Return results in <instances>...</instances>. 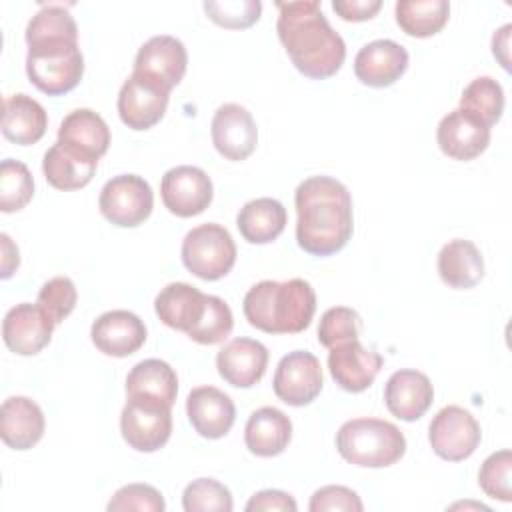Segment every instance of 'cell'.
Returning <instances> with one entry per match:
<instances>
[{
	"label": "cell",
	"instance_id": "cell-1",
	"mask_svg": "<svg viewBox=\"0 0 512 512\" xmlns=\"http://www.w3.org/2000/svg\"><path fill=\"white\" fill-rule=\"evenodd\" d=\"M296 242L312 256L340 252L354 230L348 188L332 176H310L294 192Z\"/></svg>",
	"mask_w": 512,
	"mask_h": 512
},
{
	"label": "cell",
	"instance_id": "cell-2",
	"mask_svg": "<svg viewBox=\"0 0 512 512\" xmlns=\"http://www.w3.org/2000/svg\"><path fill=\"white\" fill-rule=\"evenodd\" d=\"M276 8V32L294 68L312 80L334 76L344 64L346 44L326 20L320 2H276Z\"/></svg>",
	"mask_w": 512,
	"mask_h": 512
},
{
	"label": "cell",
	"instance_id": "cell-3",
	"mask_svg": "<svg viewBox=\"0 0 512 512\" xmlns=\"http://www.w3.org/2000/svg\"><path fill=\"white\" fill-rule=\"evenodd\" d=\"M242 310L248 324L266 334H298L314 318L316 292L302 278L262 280L246 292Z\"/></svg>",
	"mask_w": 512,
	"mask_h": 512
},
{
	"label": "cell",
	"instance_id": "cell-4",
	"mask_svg": "<svg viewBox=\"0 0 512 512\" xmlns=\"http://www.w3.org/2000/svg\"><path fill=\"white\" fill-rule=\"evenodd\" d=\"M26 44V74L40 92L62 96L80 84L84 58L78 36H44Z\"/></svg>",
	"mask_w": 512,
	"mask_h": 512
},
{
	"label": "cell",
	"instance_id": "cell-5",
	"mask_svg": "<svg viewBox=\"0 0 512 512\" xmlns=\"http://www.w3.org/2000/svg\"><path fill=\"white\" fill-rule=\"evenodd\" d=\"M340 456L360 468H386L406 452V438L400 428L380 418H354L336 432Z\"/></svg>",
	"mask_w": 512,
	"mask_h": 512
},
{
	"label": "cell",
	"instance_id": "cell-6",
	"mask_svg": "<svg viewBox=\"0 0 512 512\" xmlns=\"http://www.w3.org/2000/svg\"><path fill=\"white\" fill-rule=\"evenodd\" d=\"M180 254L188 272L212 282L224 278L232 270L236 262V244L224 226L206 222L184 236Z\"/></svg>",
	"mask_w": 512,
	"mask_h": 512
},
{
	"label": "cell",
	"instance_id": "cell-7",
	"mask_svg": "<svg viewBox=\"0 0 512 512\" xmlns=\"http://www.w3.org/2000/svg\"><path fill=\"white\" fill-rule=\"evenodd\" d=\"M120 430L130 448L156 452L172 434V406L144 396H126Z\"/></svg>",
	"mask_w": 512,
	"mask_h": 512
},
{
	"label": "cell",
	"instance_id": "cell-8",
	"mask_svg": "<svg viewBox=\"0 0 512 512\" xmlns=\"http://www.w3.org/2000/svg\"><path fill=\"white\" fill-rule=\"evenodd\" d=\"M102 216L120 228L140 226L154 208V192L138 174H120L110 178L98 198Z\"/></svg>",
	"mask_w": 512,
	"mask_h": 512
},
{
	"label": "cell",
	"instance_id": "cell-9",
	"mask_svg": "<svg viewBox=\"0 0 512 512\" xmlns=\"http://www.w3.org/2000/svg\"><path fill=\"white\" fill-rule=\"evenodd\" d=\"M482 440L478 420L462 406H444L428 426V442L436 456L448 462L470 458Z\"/></svg>",
	"mask_w": 512,
	"mask_h": 512
},
{
	"label": "cell",
	"instance_id": "cell-10",
	"mask_svg": "<svg viewBox=\"0 0 512 512\" xmlns=\"http://www.w3.org/2000/svg\"><path fill=\"white\" fill-rule=\"evenodd\" d=\"M170 90L142 72H132L118 92V116L132 130L158 124L168 108Z\"/></svg>",
	"mask_w": 512,
	"mask_h": 512
},
{
	"label": "cell",
	"instance_id": "cell-11",
	"mask_svg": "<svg viewBox=\"0 0 512 512\" xmlns=\"http://www.w3.org/2000/svg\"><path fill=\"white\" fill-rule=\"evenodd\" d=\"M324 384L320 360L306 350H294L282 356L276 366L272 388L288 406H306L316 400Z\"/></svg>",
	"mask_w": 512,
	"mask_h": 512
},
{
	"label": "cell",
	"instance_id": "cell-12",
	"mask_svg": "<svg viewBox=\"0 0 512 512\" xmlns=\"http://www.w3.org/2000/svg\"><path fill=\"white\" fill-rule=\"evenodd\" d=\"M160 196L168 212L180 218L202 214L214 196L210 176L198 166L170 168L160 182Z\"/></svg>",
	"mask_w": 512,
	"mask_h": 512
},
{
	"label": "cell",
	"instance_id": "cell-13",
	"mask_svg": "<svg viewBox=\"0 0 512 512\" xmlns=\"http://www.w3.org/2000/svg\"><path fill=\"white\" fill-rule=\"evenodd\" d=\"M56 322L36 302L12 306L2 320V338L10 352L18 356H34L52 340Z\"/></svg>",
	"mask_w": 512,
	"mask_h": 512
},
{
	"label": "cell",
	"instance_id": "cell-14",
	"mask_svg": "<svg viewBox=\"0 0 512 512\" xmlns=\"http://www.w3.org/2000/svg\"><path fill=\"white\" fill-rule=\"evenodd\" d=\"M212 144L220 156L230 162L246 160L258 144V128L248 112L240 104H222L210 124Z\"/></svg>",
	"mask_w": 512,
	"mask_h": 512
},
{
	"label": "cell",
	"instance_id": "cell-15",
	"mask_svg": "<svg viewBox=\"0 0 512 512\" xmlns=\"http://www.w3.org/2000/svg\"><path fill=\"white\" fill-rule=\"evenodd\" d=\"M436 140L448 158L468 162L478 158L488 148L490 128L474 114L456 108L440 120Z\"/></svg>",
	"mask_w": 512,
	"mask_h": 512
},
{
	"label": "cell",
	"instance_id": "cell-16",
	"mask_svg": "<svg viewBox=\"0 0 512 512\" xmlns=\"http://www.w3.org/2000/svg\"><path fill=\"white\" fill-rule=\"evenodd\" d=\"M384 366V358L360 344V340H350L330 348L328 370L336 384L346 392H364L372 386L378 372Z\"/></svg>",
	"mask_w": 512,
	"mask_h": 512
},
{
	"label": "cell",
	"instance_id": "cell-17",
	"mask_svg": "<svg viewBox=\"0 0 512 512\" xmlns=\"http://www.w3.org/2000/svg\"><path fill=\"white\" fill-rule=\"evenodd\" d=\"M408 68V52L394 40H372L354 58L356 78L370 88L392 86Z\"/></svg>",
	"mask_w": 512,
	"mask_h": 512
},
{
	"label": "cell",
	"instance_id": "cell-18",
	"mask_svg": "<svg viewBox=\"0 0 512 512\" xmlns=\"http://www.w3.org/2000/svg\"><path fill=\"white\" fill-rule=\"evenodd\" d=\"M90 336L102 354L126 358L144 346L146 326L134 312L110 310L94 320Z\"/></svg>",
	"mask_w": 512,
	"mask_h": 512
},
{
	"label": "cell",
	"instance_id": "cell-19",
	"mask_svg": "<svg viewBox=\"0 0 512 512\" xmlns=\"http://www.w3.org/2000/svg\"><path fill=\"white\" fill-rule=\"evenodd\" d=\"M186 66L188 52L184 44L168 34L152 36L150 40H146L134 58V72L152 76L168 90L180 84L186 74Z\"/></svg>",
	"mask_w": 512,
	"mask_h": 512
},
{
	"label": "cell",
	"instance_id": "cell-20",
	"mask_svg": "<svg viewBox=\"0 0 512 512\" xmlns=\"http://www.w3.org/2000/svg\"><path fill=\"white\" fill-rule=\"evenodd\" d=\"M186 414L202 438L218 440L230 432L236 420V406L226 392L214 386H198L186 398Z\"/></svg>",
	"mask_w": 512,
	"mask_h": 512
},
{
	"label": "cell",
	"instance_id": "cell-21",
	"mask_svg": "<svg viewBox=\"0 0 512 512\" xmlns=\"http://www.w3.org/2000/svg\"><path fill=\"white\" fill-rule=\"evenodd\" d=\"M218 374L236 388H250L268 368V348L252 338H234L216 354Z\"/></svg>",
	"mask_w": 512,
	"mask_h": 512
},
{
	"label": "cell",
	"instance_id": "cell-22",
	"mask_svg": "<svg viewBox=\"0 0 512 512\" xmlns=\"http://www.w3.org/2000/svg\"><path fill=\"white\" fill-rule=\"evenodd\" d=\"M434 388L430 378L418 370H398L384 386V404L388 412L404 422H414L432 406Z\"/></svg>",
	"mask_w": 512,
	"mask_h": 512
},
{
	"label": "cell",
	"instance_id": "cell-23",
	"mask_svg": "<svg viewBox=\"0 0 512 512\" xmlns=\"http://www.w3.org/2000/svg\"><path fill=\"white\" fill-rule=\"evenodd\" d=\"M44 412L28 396H10L0 408V436L12 450L36 446L44 434Z\"/></svg>",
	"mask_w": 512,
	"mask_h": 512
},
{
	"label": "cell",
	"instance_id": "cell-24",
	"mask_svg": "<svg viewBox=\"0 0 512 512\" xmlns=\"http://www.w3.org/2000/svg\"><path fill=\"white\" fill-rule=\"evenodd\" d=\"M58 142L86 158L100 160L110 146V128L94 110L78 108L60 122Z\"/></svg>",
	"mask_w": 512,
	"mask_h": 512
},
{
	"label": "cell",
	"instance_id": "cell-25",
	"mask_svg": "<svg viewBox=\"0 0 512 512\" xmlns=\"http://www.w3.org/2000/svg\"><path fill=\"white\" fill-rule=\"evenodd\" d=\"M206 300L208 294L200 292L196 286L186 282H170L158 292L154 310L168 328L188 334L200 322L206 310Z\"/></svg>",
	"mask_w": 512,
	"mask_h": 512
},
{
	"label": "cell",
	"instance_id": "cell-26",
	"mask_svg": "<svg viewBox=\"0 0 512 512\" xmlns=\"http://www.w3.org/2000/svg\"><path fill=\"white\" fill-rule=\"evenodd\" d=\"M290 438L292 422L282 410L274 406H262L254 410L244 428L246 448L260 458L282 454L290 444Z\"/></svg>",
	"mask_w": 512,
	"mask_h": 512
},
{
	"label": "cell",
	"instance_id": "cell-27",
	"mask_svg": "<svg viewBox=\"0 0 512 512\" xmlns=\"http://www.w3.org/2000/svg\"><path fill=\"white\" fill-rule=\"evenodd\" d=\"M48 128V114L44 106L28 94H12L4 98L2 134L6 140L30 146L36 144Z\"/></svg>",
	"mask_w": 512,
	"mask_h": 512
},
{
	"label": "cell",
	"instance_id": "cell-28",
	"mask_svg": "<svg viewBox=\"0 0 512 512\" xmlns=\"http://www.w3.org/2000/svg\"><path fill=\"white\" fill-rule=\"evenodd\" d=\"M438 274L454 290L474 288L484 278V258L474 242L454 238L438 252Z\"/></svg>",
	"mask_w": 512,
	"mask_h": 512
},
{
	"label": "cell",
	"instance_id": "cell-29",
	"mask_svg": "<svg viewBox=\"0 0 512 512\" xmlns=\"http://www.w3.org/2000/svg\"><path fill=\"white\" fill-rule=\"evenodd\" d=\"M98 160L86 158L58 140L46 150L42 160V172L50 186L56 190H80L84 188L96 172Z\"/></svg>",
	"mask_w": 512,
	"mask_h": 512
},
{
	"label": "cell",
	"instance_id": "cell-30",
	"mask_svg": "<svg viewBox=\"0 0 512 512\" xmlns=\"http://www.w3.org/2000/svg\"><path fill=\"white\" fill-rule=\"evenodd\" d=\"M286 208L276 198H256L246 202L238 216L236 226L242 238L250 244H268L276 240L286 228Z\"/></svg>",
	"mask_w": 512,
	"mask_h": 512
},
{
	"label": "cell",
	"instance_id": "cell-31",
	"mask_svg": "<svg viewBox=\"0 0 512 512\" xmlns=\"http://www.w3.org/2000/svg\"><path fill=\"white\" fill-rule=\"evenodd\" d=\"M178 376L174 368L158 358L138 362L126 376V396H144L174 406Z\"/></svg>",
	"mask_w": 512,
	"mask_h": 512
},
{
	"label": "cell",
	"instance_id": "cell-32",
	"mask_svg": "<svg viewBox=\"0 0 512 512\" xmlns=\"http://www.w3.org/2000/svg\"><path fill=\"white\" fill-rule=\"evenodd\" d=\"M398 26L414 38H428L438 34L450 16L446 0H402L396 2Z\"/></svg>",
	"mask_w": 512,
	"mask_h": 512
},
{
	"label": "cell",
	"instance_id": "cell-33",
	"mask_svg": "<svg viewBox=\"0 0 512 512\" xmlns=\"http://www.w3.org/2000/svg\"><path fill=\"white\" fill-rule=\"evenodd\" d=\"M458 108L474 114L490 128L502 118L504 90L494 78L478 76L464 88Z\"/></svg>",
	"mask_w": 512,
	"mask_h": 512
},
{
	"label": "cell",
	"instance_id": "cell-34",
	"mask_svg": "<svg viewBox=\"0 0 512 512\" xmlns=\"http://www.w3.org/2000/svg\"><path fill=\"white\" fill-rule=\"evenodd\" d=\"M34 196V180L20 160L4 158L0 164V210L10 214L22 210Z\"/></svg>",
	"mask_w": 512,
	"mask_h": 512
},
{
	"label": "cell",
	"instance_id": "cell-35",
	"mask_svg": "<svg viewBox=\"0 0 512 512\" xmlns=\"http://www.w3.org/2000/svg\"><path fill=\"white\" fill-rule=\"evenodd\" d=\"M186 512H230L234 508L230 490L214 478H196L182 492Z\"/></svg>",
	"mask_w": 512,
	"mask_h": 512
},
{
	"label": "cell",
	"instance_id": "cell-36",
	"mask_svg": "<svg viewBox=\"0 0 512 512\" xmlns=\"http://www.w3.org/2000/svg\"><path fill=\"white\" fill-rule=\"evenodd\" d=\"M232 326H234V316H232L230 306L222 298L208 294L206 310H204L200 322L186 336L190 340H194L198 344H206V346L220 344L230 336Z\"/></svg>",
	"mask_w": 512,
	"mask_h": 512
},
{
	"label": "cell",
	"instance_id": "cell-37",
	"mask_svg": "<svg viewBox=\"0 0 512 512\" xmlns=\"http://www.w3.org/2000/svg\"><path fill=\"white\" fill-rule=\"evenodd\" d=\"M362 328V318L356 310L348 306L328 308L318 324V342L324 348H334L338 344L358 340Z\"/></svg>",
	"mask_w": 512,
	"mask_h": 512
},
{
	"label": "cell",
	"instance_id": "cell-38",
	"mask_svg": "<svg viewBox=\"0 0 512 512\" xmlns=\"http://www.w3.org/2000/svg\"><path fill=\"white\" fill-rule=\"evenodd\" d=\"M512 452L498 450L490 454L478 472V484L486 496L496 498L500 502L512 500Z\"/></svg>",
	"mask_w": 512,
	"mask_h": 512
},
{
	"label": "cell",
	"instance_id": "cell-39",
	"mask_svg": "<svg viewBox=\"0 0 512 512\" xmlns=\"http://www.w3.org/2000/svg\"><path fill=\"white\" fill-rule=\"evenodd\" d=\"M204 12L214 24L222 28L242 30L258 22L262 12V2L260 0H224V2L210 0V2H204Z\"/></svg>",
	"mask_w": 512,
	"mask_h": 512
},
{
	"label": "cell",
	"instance_id": "cell-40",
	"mask_svg": "<svg viewBox=\"0 0 512 512\" xmlns=\"http://www.w3.org/2000/svg\"><path fill=\"white\" fill-rule=\"evenodd\" d=\"M36 302L52 316L56 324H60L76 308L78 292L68 276H56L42 284Z\"/></svg>",
	"mask_w": 512,
	"mask_h": 512
},
{
	"label": "cell",
	"instance_id": "cell-41",
	"mask_svg": "<svg viewBox=\"0 0 512 512\" xmlns=\"http://www.w3.org/2000/svg\"><path fill=\"white\" fill-rule=\"evenodd\" d=\"M106 508L110 512H126V510L162 512L166 508V502H164L160 490H156L154 486L134 482V484H126V486L118 488Z\"/></svg>",
	"mask_w": 512,
	"mask_h": 512
},
{
	"label": "cell",
	"instance_id": "cell-42",
	"mask_svg": "<svg viewBox=\"0 0 512 512\" xmlns=\"http://www.w3.org/2000/svg\"><path fill=\"white\" fill-rule=\"evenodd\" d=\"M310 512H332V510H344V512H362L364 504L360 500V496L346 488V486H338V484H330V486H322L318 488L308 504Z\"/></svg>",
	"mask_w": 512,
	"mask_h": 512
},
{
	"label": "cell",
	"instance_id": "cell-43",
	"mask_svg": "<svg viewBox=\"0 0 512 512\" xmlns=\"http://www.w3.org/2000/svg\"><path fill=\"white\" fill-rule=\"evenodd\" d=\"M270 510L296 512L298 504L288 492H282V490H260L246 504V512H270Z\"/></svg>",
	"mask_w": 512,
	"mask_h": 512
},
{
	"label": "cell",
	"instance_id": "cell-44",
	"mask_svg": "<svg viewBox=\"0 0 512 512\" xmlns=\"http://www.w3.org/2000/svg\"><path fill=\"white\" fill-rule=\"evenodd\" d=\"M334 12L346 22H364L376 16L382 8L380 0H334Z\"/></svg>",
	"mask_w": 512,
	"mask_h": 512
},
{
	"label": "cell",
	"instance_id": "cell-45",
	"mask_svg": "<svg viewBox=\"0 0 512 512\" xmlns=\"http://www.w3.org/2000/svg\"><path fill=\"white\" fill-rule=\"evenodd\" d=\"M510 30L512 24H504L492 36V54L502 64L504 70H510Z\"/></svg>",
	"mask_w": 512,
	"mask_h": 512
},
{
	"label": "cell",
	"instance_id": "cell-46",
	"mask_svg": "<svg viewBox=\"0 0 512 512\" xmlns=\"http://www.w3.org/2000/svg\"><path fill=\"white\" fill-rule=\"evenodd\" d=\"M0 242H2V272H0V276L6 280L20 266V254H18V246L10 240L8 234H0Z\"/></svg>",
	"mask_w": 512,
	"mask_h": 512
}]
</instances>
